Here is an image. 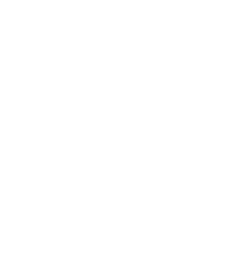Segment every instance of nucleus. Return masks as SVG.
Wrapping results in <instances>:
<instances>
[]
</instances>
